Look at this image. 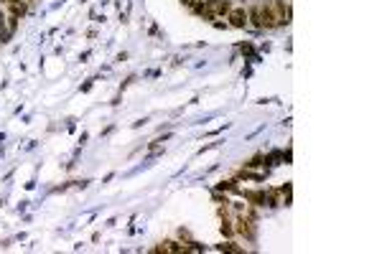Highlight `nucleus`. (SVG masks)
<instances>
[{"label":"nucleus","mask_w":382,"mask_h":254,"mask_svg":"<svg viewBox=\"0 0 382 254\" xmlns=\"http://www.w3.org/2000/svg\"><path fill=\"white\" fill-rule=\"evenodd\" d=\"M18 21H21V18H16V16H8V33H13V31L18 28Z\"/></svg>","instance_id":"obj_7"},{"label":"nucleus","mask_w":382,"mask_h":254,"mask_svg":"<svg viewBox=\"0 0 382 254\" xmlns=\"http://www.w3.org/2000/svg\"><path fill=\"white\" fill-rule=\"evenodd\" d=\"M224 21H229V26H232V28H247V8L242 3H235L232 8H229V13H227Z\"/></svg>","instance_id":"obj_2"},{"label":"nucleus","mask_w":382,"mask_h":254,"mask_svg":"<svg viewBox=\"0 0 382 254\" xmlns=\"http://www.w3.org/2000/svg\"><path fill=\"white\" fill-rule=\"evenodd\" d=\"M219 251H235V254H242L245 249H242V246H235L232 241H227V244H219Z\"/></svg>","instance_id":"obj_6"},{"label":"nucleus","mask_w":382,"mask_h":254,"mask_svg":"<svg viewBox=\"0 0 382 254\" xmlns=\"http://www.w3.org/2000/svg\"><path fill=\"white\" fill-rule=\"evenodd\" d=\"M8 11H11V16H16V18H23L26 13H28V3L26 0H18V3H11V6H6Z\"/></svg>","instance_id":"obj_4"},{"label":"nucleus","mask_w":382,"mask_h":254,"mask_svg":"<svg viewBox=\"0 0 382 254\" xmlns=\"http://www.w3.org/2000/svg\"><path fill=\"white\" fill-rule=\"evenodd\" d=\"M222 234H224V236H232V234H235V224H232V219H229V216L222 219Z\"/></svg>","instance_id":"obj_5"},{"label":"nucleus","mask_w":382,"mask_h":254,"mask_svg":"<svg viewBox=\"0 0 382 254\" xmlns=\"http://www.w3.org/2000/svg\"><path fill=\"white\" fill-rule=\"evenodd\" d=\"M0 3H3V6H11V3H18V0H0Z\"/></svg>","instance_id":"obj_8"},{"label":"nucleus","mask_w":382,"mask_h":254,"mask_svg":"<svg viewBox=\"0 0 382 254\" xmlns=\"http://www.w3.org/2000/svg\"><path fill=\"white\" fill-rule=\"evenodd\" d=\"M273 3V11H275V18H278V26H288L291 23V6L283 3V0H270Z\"/></svg>","instance_id":"obj_3"},{"label":"nucleus","mask_w":382,"mask_h":254,"mask_svg":"<svg viewBox=\"0 0 382 254\" xmlns=\"http://www.w3.org/2000/svg\"><path fill=\"white\" fill-rule=\"evenodd\" d=\"M257 11H260V23L262 28H278V18H275V11H273V3L270 0H262V3H257Z\"/></svg>","instance_id":"obj_1"}]
</instances>
